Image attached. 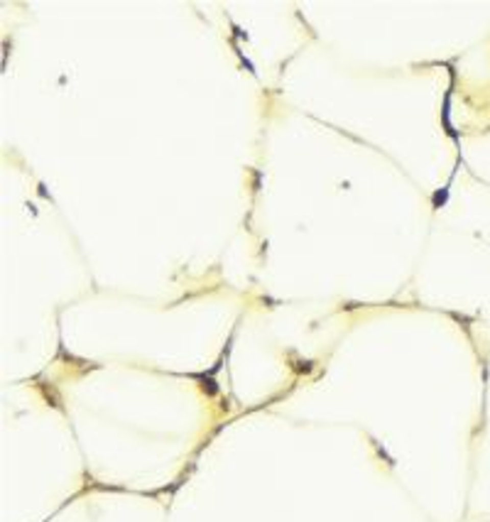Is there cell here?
<instances>
[{"label": "cell", "instance_id": "6da1fadb", "mask_svg": "<svg viewBox=\"0 0 490 522\" xmlns=\"http://www.w3.org/2000/svg\"><path fill=\"white\" fill-rule=\"evenodd\" d=\"M444 204V201H446V191H444V194H436V196H434V204Z\"/></svg>", "mask_w": 490, "mask_h": 522}]
</instances>
